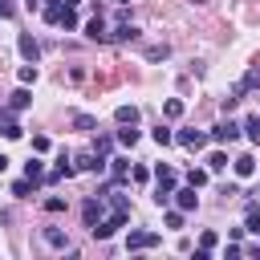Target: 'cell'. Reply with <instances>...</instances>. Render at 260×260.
<instances>
[{"mask_svg": "<svg viewBox=\"0 0 260 260\" xmlns=\"http://www.w3.org/2000/svg\"><path fill=\"white\" fill-rule=\"evenodd\" d=\"M102 215H106V199H102V195H89V199L81 203V219H85V228H93Z\"/></svg>", "mask_w": 260, "mask_h": 260, "instance_id": "obj_1", "label": "cell"}, {"mask_svg": "<svg viewBox=\"0 0 260 260\" xmlns=\"http://www.w3.org/2000/svg\"><path fill=\"white\" fill-rule=\"evenodd\" d=\"M154 244H158L154 232H130V236H126V252H146V248H154Z\"/></svg>", "mask_w": 260, "mask_h": 260, "instance_id": "obj_2", "label": "cell"}, {"mask_svg": "<svg viewBox=\"0 0 260 260\" xmlns=\"http://www.w3.org/2000/svg\"><path fill=\"white\" fill-rule=\"evenodd\" d=\"M16 49H20V57H24V61H32V65L41 61V45H37V37H32V32H20Z\"/></svg>", "mask_w": 260, "mask_h": 260, "instance_id": "obj_3", "label": "cell"}, {"mask_svg": "<svg viewBox=\"0 0 260 260\" xmlns=\"http://www.w3.org/2000/svg\"><path fill=\"white\" fill-rule=\"evenodd\" d=\"M207 138L219 142V146H223V142H236V138H240V126H236V122H219V126H211Z\"/></svg>", "mask_w": 260, "mask_h": 260, "instance_id": "obj_4", "label": "cell"}, {"mask_svg": "<svg viewBox=\"0 0 260 260\" xmlns=\"http://www.w3.org/2000/svg\"><path fill=\"white\" fill-rule=\"evenodd\" d=\"M175 142L187 146V150H203V146H207V134H203V130H179Z\"/></svg>", "mask_w": 260, "mask_h": 260, "instance_id": "obj_5", "label": "cell"}, {"mask_svg": "<svg viewBox=\"0 0 260 260\" xmlns=\"http://www.w3.org/2000/svg\"><path fill=\"white\" fill-rule=\"evenodd\" d=\"M171 199L179 203V211H195L199 207V195H195V187L187 183V187H179V191H171Z\"/></svg>", "mask_w": 260, "mask_h": 260, "instance_id": "obj_6", "label": "cell"}, {"mask_svg": "<svg viewBox=\"0 0 260 260\" xmlns=\"http://www.w3.org/2000/svg\"><path fill=\"white\" fill-rule=\"evenodd\" d=\"M41 236H45V244H49V248H57V252H69V236H65L61 228H45Z\"/></svg>", "mask_w": 260, "mask_h": 260, "instance_id": "obj_7", "label": "cell"}, {"mask_svg": "<svg viewBox=\"0 0 260 260\" xmlns=\"http://www.w3.org/2000/svg\"><path fill=\"white\" fill-rule=\"evenodd\" d=\"M114 118H118V126H138V106H118Z\"/></svg>", "mask_w": 260, "mask_h": 260, "instance_id": "obj_8", "label": "cell"}, {"mask_svg": "<svg viewBox=\"0 0 260 260\" xmlns=\"http://www.w3.org/2000/svg\"><path fill=\"white\" fill-rule=\"evenodd\" d=\"M110 175H114V183H126L130 179V158H110Z\"/></svg>", "mask_w": 260, "mask_h": 260, "instance_id": "obj_9", "label": "cell"}, {"mask_svg": "<svg viewBox=\"0 0 260 260\" xmlns=\"http://www.w3.org/2000/svg\"><path fill=\"white\" fill-rule=\"evenodd\" d=\"M232 167H236V175H240V179H252V175H256V158H252V154H240Z\"/></svg>", "mask_w": 260, "mask_h": 260, "instance_id": "obj_10", "label": "cell"}, {"mask_svg": "<svg viewBox=\"0 0 260 260\" xmlns=\"http://www.w3.org/2000/svg\"><path fill=\"white\" fill-rule=\"evenodd\" d=\"M85 37H89V41H110V32H106V24H102V16H93V20L85 24Z\"/></svg>", "mask_w": 260, "mask_h": 260, "instance_id": "obj_11", "label": "cell"}, {"mask_svg": "<svg viewBox=\"0 0 260 260\" xmlns=\"http://www.w3.org/2000/svg\"><path fill=\"white\" fill-rule=\"evenodd\" d=\"M244 228L260 236V203H248V211H244Z\"/></svg>", "mask_w": 260, "mask_h": 260, "instance_id": "obj_12", "label": "cell"}, {"mask_svg": "<svg viewBox=\"0 0 260 260\" xmlns=\"http://www.w3.org/2000/svg\"><path fill=\"white\" fill-rule=\"evenodd\" d=\"M154 179H158V187H175V167L158 162V167H154Z\"/></svg>", "mask_w": 260, "mask_h": 260, "instance_id": "obj_13", "label": "cell"}, {"mask_svg": "<svg viewBox=\"0 0 260 260\" xmlns=\"http://www.w3.org/2000/svg\"><path fill=\"white\" fill-rule=\"evenodd\" d=\"M32 187H37V183L24 175V179H16V183H12V195H16V199H32Z\"/></svg>", "mask_w": 260, "mask_h": 260, "instance_id": "obj_14", "label": "cell"}, {"mask_svg": "<svg viewBox=\"0 0 260 260\" xmlns=\"http://www.w3.org/2000/svg\"><path fill=\"white\" fill-rule=\"evenodd\" d=\"M28 102H32V93H28V89H24V85H20V89H16V93H12V98H8V110H24V106H28Z\"/></svg>", "mask_w": 260, "mask_h": 260, "instance_id": "obj_15", "label": "cell"}, {"mask_svg": "<svg viewBox=\"0 0 260 260\" xmlns=\"http://www.w3.org/2000/svg\"><path fill=\"white\" fill-rule=\"evenodd\" d=\"M24 175H28L32 183H41V179H45V162H41V158H28V162H24Z\"/></svg>", "mask_w": 260, "mask_h": 260, "instance_id": "obj_16", "label": "cell"}, {"mask_svg": "<svg viewBox=\"0 0 260 260\" xmlns=\"http://www.w3.org/2000/svg\"><path fill=\"white\" fill-rule=\"evenodd\" d=\"M252 142H260V114H252V118H244V126H240Z\"/></svg>", "mask_w": 260, "mask_h": 260, "instance_id": "obj_17", "label": "cell"}, {"mask_svg": "<svg viewBox=\"0 0 260 260\" xmlns=\"http://www.w3.org/2000/svg\"><path fill=\"white\" fill-rule=\"evenodd\" d=\"M162 114H167V118H183V102H179V98H167V102H162Z\"/></svg>", "mask_w": 260, "mask_h": 260, "instance_id": "obj_18", "label": "cell"}, {"mask_svg": "<svg viewBox=\"0 0 260 260\" xmlns=\"http://www.w3.org/2000/svg\"><path fill=\"white\" fill-rule=\"evenodd\" d=\"M73 126L77 130H98V118L93 114H73Z\"/></svg>", "mask_w": 260, "mask_h": 260, "instance_id": "obj_19", "label": "cell"}, {"mask_svg": "<svg viewBox=\"0 0 260 260\" xmlns=\"http://www.w3.org/2000/svg\"><path fill=\"white\" fill-rule=\"evenodd\" d=\"M146 57H150V61H167V57H171V45H150Z\"/></svg>", "mask_w": 260, "mask_h": 260, "instance_id": "obj_20", "label": "cell"}, {"mask_svg": "<svg viewBox=\"0 0 260 260\" xmlns=\"http://www.w3.org/2000/svg\"><path fill=\"white\" fill-rule=\"evenodd\" d=\"M118 142H122V146H134V142H138V130H134V126L118 130Z\"/></svg>", "mask_w": 260, "mask_h": 260, "instance_id": "obj_21", "label": "cell"}, {"mask_svg": "<svg viewBox=\"0 0 260 260\" xmlns=\"http://www.w3.org/2000/svg\"><path fill=\"white\" fill-rule=\"evenodd\" d=\"M150 138H154L158 146H167V142H175V134H171L167 126H158V130H150Z\"/></svg>", "mask_w": 260, "mask_h": 260, "instance_id": "obj_22", "label": "cell"}, {"mask_svg": "<svg viewBox=\"0 0 260 260\" xmlns=\"http://www.w3.org/2000/svg\"><path fill=\"white\" fill-rule=\"evenodd\" d=\"M223 167H228V154H223V150H215V154L207 158V171H223Z\"/></svg>", "mask_w": 260, "mask_h": 260, "instance_id": "obj_23", "label": "cell"}, {"mask_svg": "<svg viewBox=\"0 0 260 260\" xmlns=\"http://www.w3.org/2000/svg\"><path fill=\"white\" fill-rule=\"evenodd\" d=\"M45 211H49V215L65 211V199H61V195H49V199H45Z\"/></svg>", "mask_w": 260, "mask_h": 260, "instance_id": "obj_24", "label": "cell"}, {"mask_svg": "<svg viewBox=\"0 0 260 260\" xmlns=\"http://www.w3.org/2000/svg\"><path fill=\"white\" fill-rule=\"evenodd\" d=\"M28 81H37V65H32V61L20 65V85H28Z\"/></svg>", "mask_w": 260, "mask_h": 260, "instance_id": "obj_25", "label": "cell"}, {"mask_svg": "<svg viewBox=\"0 0 260 260\" xmlns=\"http://www.w3.org/2000/svg\"><path fill=\"white\" fill-rule=\"evenodd\" d=\"M110 146H114V142H110V138H106V134H102V138H98V142H93V154H102V158H110Z\"/></svg>", "mask_w": 260, "mask_h": 260, "instance_id": "obj_26", "label": "cell"}, {"mask_svg": "<svg viewBox=\"0 0 260 260\" xmlns=\"http://www.w3.org/2000/svg\"><path fill=\"white\" fill-rule=\"evenodd\" d=\"M57 24H61V28H77V16H73V8H65V12H61V20H57Z\"/></svg>", "mask_w": 260, "mask_h": 260, "instance_id": "obj_27", "label": "cell"}, {"mask_svg": "<svg viewBox=\"0 0 260 260\" xmlns=\"http://www.w3.org/2000/svg\"><path fill=\"white\" fill-rule=\"evenodd\" d=\"M187 183H191V187H203V183H207V171H187Z\"/></svg>", "mask_w": 260, "mask_h": 260, "instance_id": "obj_28", "label": "cell"}, {"mask_svg": "<svg viewBox=\"0 0 260 260\" xmlns=\"http://www.w3.org/2000/svg\"><path fill=\"white\" fill-rule=\"evenodd\" d=\"M171 191H175V187H158V191H154V203L167 207V203H171Z\"/></svg>", "mask_w": 260, "mask_h": 260, "instance_id": "obj_29", "label": "cell"}, {"mask_svg": "<svg viewBox=\"0 0 260 260\" xmlns=\"http://www.w3.org/2000/svg\"><path fill=\"white\" fill-rule=\"evenodd\" d=\"M199 248L211 256V248H215V232H203V236H199Z\"/></svg>", "mask_w": 260, "mask_h": 260, "instance_id": "obj_30", "label": "cell"}, {"mask_svg": "<svg viewBox=\"0 0 260 260\" xmlns=\"http://www.w3.org/2000/svg\"><path fill=\"white\" fill-rule=\"evenodd\" d=\"M16 16V4L12 0H0V20H12Z\"/></svg>", "mask_w": 260, "mask_h": 260, "instance_id": "obj_31", "label": "cell"}, {"mask_svg": "<svg viewBox=\"0 0 260 260\" xmlns=\"http://www.w3.org/2000/svg\"><path fill=\"white\" fill-rule=\"evenodd\" d=\"M130 179H134V183H146L150 171H146V167H130Z\"/></svg>", "mask_w": 260, "mask_h": 260, "instance_id": "obj_32", "label": "cell"}, {"mask_svg": "<svg viewBox=\"0 0 260 260\" xmlns=\"http://www.w3.org/2000/svg\"><path fill=\"white\" fill-rule=\"evenodd\" d=\"M167 228H183V211H167Z\"/></svg>", "mask_w": 260, "mask_h": 260, "instance_id": "obj_33", "label": "cell"}, {"mask_svg": "<svg viewBox=\"0 0 260 260\" xmlns=\"http://www.w3.org/2000/svg\"><path fill=\"white\" fill-rule=\"evenodd\" d=\"M61 4H65V8H77V4H81V0H61Z\"/></svg>", "mask_w": 260, "mask_h": 260, "instance_id": "obj_34", "label": "cell"}, {"mask_svg": "<svg viewBox=\"0 0 260 260\" xmlns=\"http://www.w3.org/2000/svg\"><path fill=\"white\" fill-rule=\"evenodd\" d=\"M4 167H8V158H4V154H0V171H4Z\"/></svg>", "mask_w": 260, "mask_h": 260, "instance_id": "obj_35", "label": "cell"}, {"mask_svg": "<svg viewBox=\"0 0 260 260\" xmlns=\"http://www.w3.org/2000/svg\"><path fill=\"white\" fill-rule=\"evenodd\" d=\"M24 4H28V8H37V4H41V0H24Z\"/></svg>", "mask_w": 260, "mask_h": 260, "instance_id": "obj_36", "label": "cell"}, {"mask_svg": "<svg viewBox=\"0 0 260 260\" xmlns=\"http://www.w3.org/2000/svg\"><path fill=\"white\" fill-rule=\"evenodd\" d=\"M118 4H130V0H118Z\"/></svg>", "mask_w": 260, "mask_h": 260, "instance_id": "obj_37", "label": "cell"}, {"mask_svg": "<svg viewBox=\"0 0 260 260\" xmlns=\"http://www.w3.org/2000/svg\"><path fill=\"white\" fill-rule=\"evenodd\" d=\"M256 195H260V187H256Z\"/></svg>", "mask_w": 260, "mask_h": 260, "instance_id": "obj_38", "label": "cell"}, {"mask_svg": "<svg viewBox=\"0 0 260 260\" xmlns=\"http://www.w3.org/2000/svg\"><path fill=\"white\" fill-rule=\"evenodd\" d=\"M0 134H4V126H0Z\"/></svg>", "mask_w": 260, "mask_h": 260, "instance_id": "obj_39", "label": "cell"}]
</instances>
